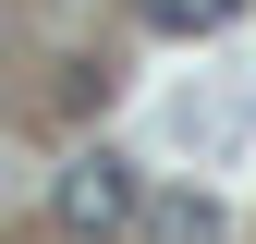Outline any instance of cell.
<instances>
[{"label": "cell", "instance_id": "obj_1", "mask_svg": "<svg viewBox=\"0 0 256 244\" xmlns=\"http://www.w3.org/2000/svg\"><path fill=\"white\" fill-rule=\"evenodd\" d=\"M134 208H146V196H134V159H110V146H86V159L49 183V220L74 232V244H110V232H134Z\"/></svg>", "mask_w": 256, "mask_h": 244}, {"label": "cell", "instance_id": "obj_2", "mask_svg": "<svg viewBox=\"0 0 256 244\" xmlns=\"http://www.w3.org/2000/svg\"><path fill=\"white\" fill-rule=\"evenodd\" d=\"M146 220V244H220V208L208 196H158V208H134Z\"/></svg>", "mask_w": 256, "mask_h": 244}, {"label": "cell", "instance_id": "obj_3", "mask_svg": "<svg viewBox=\"0 0 256 244\" xmlns=\"http://www.w3.org/2000/svg\"><path fill=\"white\" fill-rule=\"evenodd\" d=\"M134 12L158 24V37H220V24H232L244 0H134Z\"/></svg>", "mask_w": 256, "mask_h": 244}]
</instances>
